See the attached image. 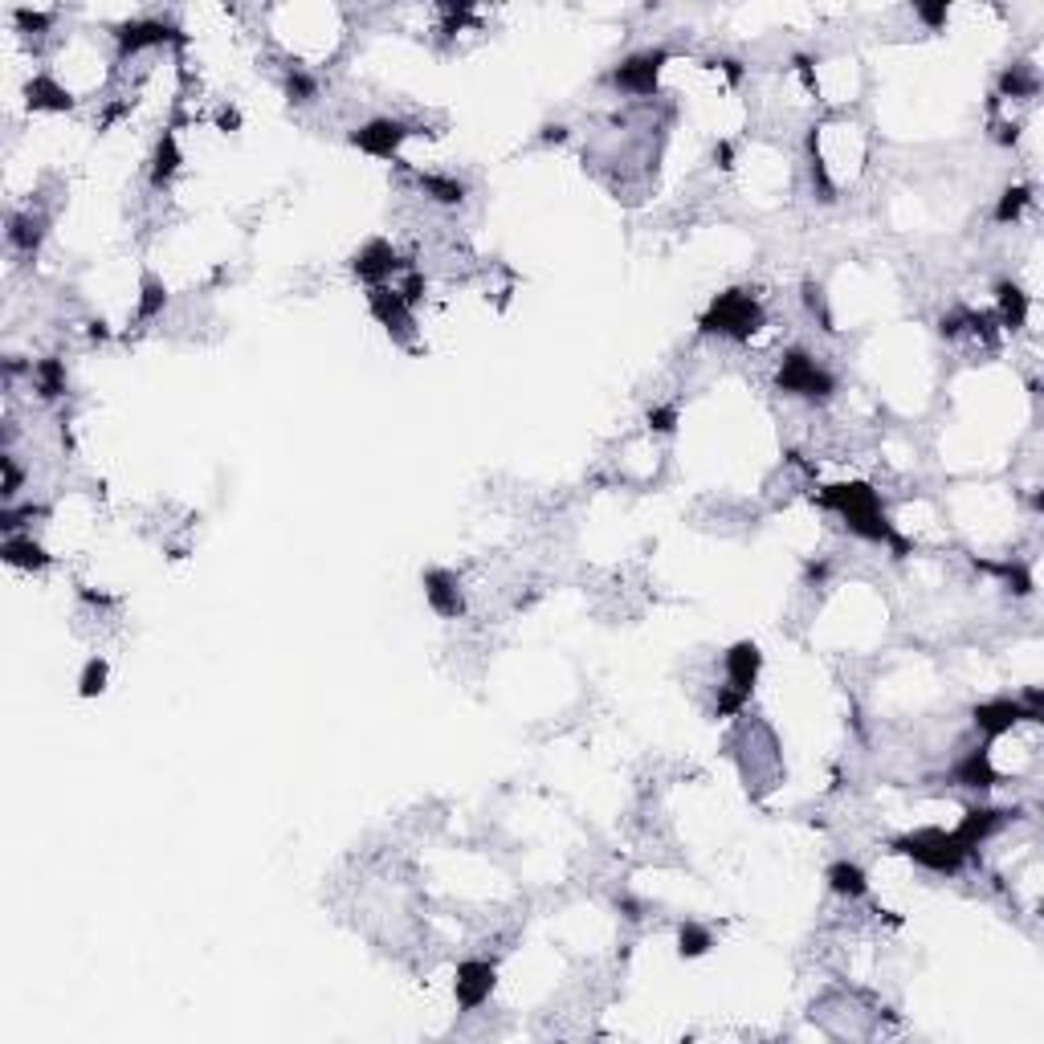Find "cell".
I'll list each match as a JSON object with an SVG mask.
<instances>
[{
	"label": "cell",
	"mask_w": 1044,
	"mask_h": 1044,
	"mask_svg": "<svg viewBox=\"0 0 1044 1044\" xmlns=\"http://www.w3.org/2000/svg\"><path fill=\"white\" fill-rule=\"evenodd\" d=\"M996 767H991V755L979 747V751H971L959 767H955V783L959 788H975V792H987V788H996Z\"/></svg>",
	"instance_id": "cell-15"
},
{
	"label": "cell",
	"mask_w": 1044,
	"mask_h": 1044,
	"mask_svg": "<svg viewBox=\"0 0 1044 1044\" xmlns=\"http://www.w3.org/2000/svg\"><path fill=\"white\" fill-rule=\"evenodd\" d=\"M1000 306H1004V323H1008V327H1024L1028 298H1024L1016 286H1000Z\"/></svg>",
	"instance_id": "cell-24"
},
{
	"label": "cell",
	"mask_w": 1044,
	"mask_h": 1044,
	"mask_svg": "<svg viewBox=\"0 0 1044 1044\" xmlns=\"http://www.w3.org/2000/svg\"><path fill=\"white\" fill-rule=\"evenodd\" d=\"M119 41V54H139V49H151V45H168V41H184L180 29L164 25V21H131V25H119L115 33Z\"/></svg>",
	"instance_id": "cell-8"
},
{
	"label": "cell",
	"mask_w": 1044,
	"mask_h": 1044,
	"mask_svg": "<svg viewBox=\"0 0 1044 1044\" xmlns=\"http://www.w3.org/2000/svg\"><path fill=\"white\" fill-rule=\"evenodd\" d=\"M372 310H376V319H380L388 331H396V335H404V331L412 327V306L400 298V290L376 286V290H372Z\"/></svg>",
	"instance_id": "cell-13"
},
{
	"label": "cell",
	"mask_w": 1044,
	"mask_h": 1044,
	"mask_svg": "<svg viewBox=\"0 0 1044 1044\" xmlns=\"http://www.w3.org/2000/svg\"><path fill=\"white\" fill-rule=\"evenodd\" d=\"M894 849H898L902 857H910V861H918V865L934 869V873H959V869H963V861L971 857V853L959 845V837H955V832H938V828L910 832V837L894 841Z\"/></svg>",
	"instance_id": "cell-3"
},
{
	"label": "cell",
	"mask_w": 1044,
	"mask_h": 1044,
	"mask_svg": "<svg viewBox=\"0 0 1044 1044\" xmlns=\"http://www.w3.org/2000/svg\"><path fill=\"white\" fill-rule=\"evenodd\" d=\"M425 596H429V604H433L441 616H449V620L465 612L461 588H457V580L449 576V571H429V576H425Z\"/></svg>",
	"instance_id": "cell-14"
},
{
	"label": "cell",
	"mask_w": 1044,
	"mask_h": 1044,
	"mask_svg": "<svg viewBox=\"0 0 1044 1044\" xmlns=\"http://www.w3.org/2000/svg\"><path fill=\"white\" fill-rule=\"evenodd\" d=\"M0 465H5V506H13V502H17V494H21V482H25V474H21V465L13 461V453H5V457H0Z\"/></svg>",
	"instance_id": "cell-29"
},
{
	"label": "cell",
	"mask_w": 1044,
	"mask_h": 1044,
	"mask_svg": "<svg viewBox=\"0 0 1044 1044\" xmlns=\"http://www.w3.org/2000/svg\"><path fill=\"white\" fill-rule=\"evenodd\" d=\"M1020 718H1028V722H1040V706H1028V702H1020V698H996V702H983V706H975V726L983 730L987 739H1000V735H1008V730H1012Z\"/></svg>",
	"instance_id": "cell-5"
},
{
	"label": "cell",
	"mask_w": 1044,
	"mask_h": 1044,
	"mask_svg": "<svg viewBox=\"0 0 1044 1044\" xmlns=\"http://www.w3.org/2000/svg\"><path fill=\"white\" fill-rule=\"evenodd\" d=\"M918 17H922L926 25H934V29H938V25L947 21V5H918Z\"/></svg>",
	"instance_id": "cell-34"
},
{
	"label": "cell",
	"mask_w": 1044,
	"mask_h": 1044,
	"mask_svg": "<svg viewBox=\"0 0 1044 1044\" xmlns=\"http://www.w3.org/2000/svg\"><path fill=\"white\" fill-rule=\"evenodd\" d=\"M176 168H180V151H176V139H172V135H164L160 151H155V172H151V180H155V184H168Z\"/></svg>",
	"instance_id": "cell-22"
},
{
	"label": "cell",
	"mask_w": 1044,
	"mask_h": 1044,
	"mask_svg": "<svg viewBox=\"0 0 1044 1044\" xmlns=\"http://www.w3.org/2000/svg\"><path fill=\"white\" fill-rule=\"evenodd\" d=\"M33 376H37V396L41 400H54V396L66 392V363L62 359H41L33 368Z\"/></svg>",
	"instance_id": "cell-20"
},
{
	"label": "cell",
	"mask_w": 1044,
	"mask_h": 1044,
	"mask_svg": "<svg viewBox=\"0 0 1044 1044\" xmlns=\"http://www.w3.org/2000/svg\"><path fill=\"white\" fill-rule=\"evenodd\" d=\"M820 502H824L828 510H837V514L849 522V531H853L857 539L890 543L898 555H906V543L894 535L890 518H885V510H881V502H877V494H873L869 486H828V490L820 494Z\"/></svg>",
	"instance_id": "cell-1"
},
{
	"label": "cell",
	"mask_w": 1044,
	"mask_h": 1044,
	"mask_svg": "<svg viewBox=\"0 0 1044 1044\" xmlns=\"http://www.w3.org/2000/svg\"><path fill=\"white\" fill-rule=\"evenodd\" d=\"M649 425H653L657 433H673V425H677V408H653V412H649Z\"/></svg>",
	"instance_id": "cell-31"
},
{
	"label": "cell",
	"mask_w": 1044,
	"mask_h": 1044,
	"mask_svg": "<svg viewBox=\"0 0 1044 1044\" xmlns=\"http://www.w3.org/2000/svg\"><path fill=\"white\" fill-rule=\"evenodd\" d=\"M25 98H29V107L33 111H70L74 107V98L49 78V74H37L29 86H25Z\"/></svg>",
	"instance_id": "cell-16"
},
{
	"label": "cell",
	"mask_w": 1044,
	"mask_h": 1044,
	"mask_svg": "<svg viewBox=\"0 0 1044 1044\" xmlns=\"http://www.w3.org/2000/svg\"><path fill=\"white\" fill-rule=\"evenodd\" d=\"M41 237H45V221H41V217H33V213L9 217V241H13L21 253H33V249L41 245Z\"/></svg>",
	"instance_id": "cell-19"
},
{
	"label": "cell",
	"mask_w": 1044,
	"mask_h": 1044,
	"mask_svg": "<svg viewBox=\"0 0 1044 1044\" xmlns=\"http://www.w3.org/2000/svg\"><path fill=\"white\" fill-rule=\"evenodd\" d=\"M677 943H682V955H686V959H698V955H706V951L714 947V938H710V930H706V926H698V922H686V926H682V934H677Z\"/></svg>",
	"instance_id": "cell-21"
},
{
	"label": "cell",
	"mask_w": 1044,
	"mask_h": 1044,
	"mask_svg": "<svg viewBox=\"0 0 1044 1044\" xmlns=\"http://www.w3.org/2000/svg\"><path fill=\"white\" fill-rule=\"evenodd\" d=\"M396 249L388 245V241H368L359 253H355V261H351V270L363 278V282H372V286H384L392 274H396Z\"/></svg>",
	"instance_id": "cell-9"
},
{
	"label": "cell",
	"mask_w": 1044,
	"mask_h": 1044,
	"mask_svg": "<svg viewBox=\"0 0 1044 1044\" xmlns=\"http://www.w3.org/2000/svg\"><path fill=\"white\" fill-rule=\"evenodd\" d=\"M408 135H412V131H408V123H400V119H372L368 127H355V131H351V147L376 155V160H392Z\"/></svg>",
	"instance_id": "cell-7"
},
{
	"label": "cell",
	"mask_w": 1044,
	"mask_h": 1044,
	"mask_svg": "<svg viewBox=\"0 0 1044 1044\" xmlns=\"http://www.w3.org/2000/svg\"><path fill=\"white\" fill-rule=\"evenodd\" d=\"M315 90H319V86H315V78H310V74H302V70H290V74H286V94H290V102H310V98H315Z\"/></svg>",
	"instance_id": "cell-27"
},
{
	"label": "cell",
	"mask_w": 1044,
	"mask_h": 1044,
	"mask_svg": "<svg viewBox=\"0 0 1044 1044\" xmlns=\"http://www.w3.org/2000/svg\"><path fill=\"white\" fill-rule=\"evenodd\" d=\"M49 13H29V9H17V25L25 29V33H33V29H49Z\"/></svg>",
	"instance_id": "cell-32"
},
{
	"label": "cell",
	"mask_w": 1044,
	"mask_h": 1044,
	"mask_svg": "<svg viewBox=\"0 0 1044 1044\" xmlns=\"http://www.w3.org/2000/svg\"><path fill=\"white\" fill-rule=\"evenodd\" d=\"M107 690V661H86V669H82V698H94V694H102Z\"/></svg>",
	"instance_id": "cell-26"
},
{
	"label": "cell",
	"mask_w": 1044,
	"mask_h": 1044,
	"mask_svg": "<svg viewBox=\"0 0 1044 1044\" xmlns=\"http://www.w3.org/2000/svg\"><path fill=\"white\" fill-rule=\"evenodd\" d=\"M1008 816H1012V812H1000V808H971V812L963 816V824L955 828V837H959V845H963L967 853H975L987 837H996V832L1008 824Z\"/></svg>",
	"instance_id": "cell-10"
},
{
	"label": "cell",
	"mask_w": 1044,
	"mask_h": 1044,
	"mask_svg": "<svg viewBox=\"0 0 1044 1044\" xmlns=\"http://www.w3.org/2000/svg\"><path fill=\"white\" fill-rule=\"evenodd\" d=\"M759 665H763V653H759V645H751V641H739L735 649L726 653V682L735 686V690H743V694H751L755 677H759Z\"/></svg>",
	"instance_id": "cell-12"
},
{
	"label": "cell",
	"mask_w": 1044,
	"mask_h": 1044,
	"mask_svg": "<svg viewBox=\"0 0 1044 1044\" xmlns=\"http://www.w3.org/2000/svg\"><path fill=\"white\" fill-rule=\"evenodd\" d=\"M763 327V306L743 294V290H726L710 302L706 319H702V331L706 335H726V339H751L755 331Z\"/></svg>",
	"instance_id": "cell-2"
},
{
	"label": "cell",
	"mask_w": 1044,
	"mask_h": 1044,
	"mask_svg": "<svg viewBox=\"0 0 1044 1044\" xmlns=\"http://www.w3.org/2000/svg\"><path fill=\"white\" fill-rule=\"evenodd\" d=\"M665 62H669L665 49H649V54H637L629 62H620L608 74V82L620 86V90H629V94H653L657 90V74H661Z\"/></svg>",
	"instance_id": "cell-6"
},
{
	"label": "cell",
	"mask_w": 1044,
	"mask_h": 1044,
	"mask_svg": "<svg viewBox=\"0 0 1044 1044\" xmlns=\"http://www.w3.org/2000/svg\"><path fill=\"white\" fill-rule=\"evenodd\" d=\"M828 885H832V894L849 898V902H857V898L869 894V877H865V869L853 865V861H837V865H832V869H828Z\"/></svg>",
	"instance_id": "cell-17"
},
{
	"label": "cell",
	"mask_w": 1044,
	"mask_h": 1044,
	"mask_svg": "<svg viewBox=\"0 0 1044 1044\" xmlns=\"http://www.w3.org/2000/svg\"><path fill=\"white\" fill-rule=\"evenodd\" d=\"M5 563H13V567H29V571H41V567H49L54 559L45 555V547L41 543H33V539H21V535H9L5 539Z\"/></svg>",
	"instance_id": "cell-18"
},
{
	"label": "cell",
	"mask_w": 1044,
	"mask_h": 1044,
	"mask_svg": "<svg viewBox=\"0 0 1044 1044\" xmlns=\"http://www.w3.org/2000/svg\"><path fill=\"white\" fill-rule=\"evenodd\" d=\"M779 388L792 392V396H804V400H828L837 380H832L812 355L788 351L783 355V368H779Z\"/></svg>",
	"instance_id": "cell-4"
},
{
	"label": "cell",
	"mask_w": 1044,
	"mask_h": 1044,
	"mask_svg": "<svg viewBox=\"0 0 1044 1044\" xmlns=\"http://www.w3.org/2000/svg\"><path fill=\"white\" fill-rule=\"evenodd\" d=\"M490 991H494V963L469 959V963L457 967V1000H461V1008H478Z\"/></svg>",
	"instance_id": "cell-11"
},
{
	"label": "cell",
	"mask_w": 1044,
	"mask_h": 1044,
	"mask_svg": "<svg viewBox=\"0 0 1044 1044\" xmlns=\"http://www.w3.org/2000/svg\"><path fill=\"white\" fill-rule=\"evenodd\" d=\"M164 302H168L164 286L155 282V278H147V282H143V298H139V319H151V315H160V310H164Z\"/></svg>",
	"instance_id": "cell-25"
},
{
	"label": "cell",
	"mask_w": 1044,
	"mask_h": 1044,
	"mask_svg": "<svg viewBox=\"0 0 1044 1044\" xmlns=\"http://www.w3.org/2000/svg\"><path fill=\"white\" fill-rule=\"evenodd\" d=\"M421 184H425V192H429L433 200H441V204H461V196H465V184H461V180H445V176H421Z\"/></svg>",
	"instance_id": "cell-23"
},
{
	"label": "cell",
	"mask_w": 1044,
	"mask_h": 1044,
	"mask_svg": "<svg viewBox=\"0 0 1044 1044\" xmlns=\"http://www.w3.org/2000/svg\"><path fill=\"white\" fill-rule=\"evenodd\" d=\"M421 294H425V278H421V274H412V278L400 286V298H404L408 306H416V302H421Z\"/></svg>",
	"instance_id": "cell-33"
},
{
	"label": "cell",
	"mask_w": 1044,
	"mask_h": 1044,
	"mask_svg": "<svg viewBox=\"0 0 1044 1044\" xmlns=\"http://www.w3.org/2000/svg\"><path fill=\"white\" fill-rule=\"evenodd\" d=\"M1000 90L1012 94V98H1016V94H1036V78H1032V74H1020V66H1012V70L1000 78Z\"/></svg>",
	"instance_id": "cell-30"
},
{
	"label": "cell",
	"mask_w": 1044,
	"mask_h": 1044,
	"mask_svg": "<svg viewBox=\"0 0 1044 1044\" xmlns=\"http://www.w3.org/2000/svg\"><path fill=\"white\" fill-rule=\"evenodd\" d=\"M1024 204H1028V188H1008L1004 200H1000V208H996V221H1000V225H1004V221H1016Z\"/></svg>",
	"instance_id": "cell-28"
}]
</instances>
